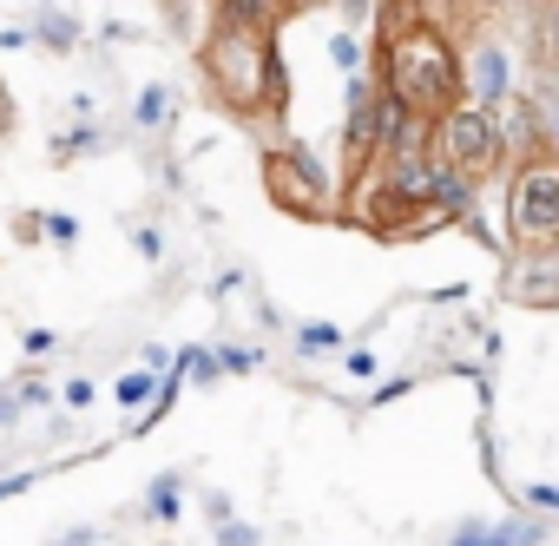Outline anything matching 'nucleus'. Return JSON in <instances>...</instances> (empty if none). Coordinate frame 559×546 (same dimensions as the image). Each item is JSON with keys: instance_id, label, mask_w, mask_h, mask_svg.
Instances as JSON below:
<instances>
[{"instance_id": "1", "label": "nucleus", "mask_w": 559, "mask_h": 546, "mask_svg": "<svg viewBox=\"0 0 559 546\" xmlns=\"http://www.w3.org/2000/svg\"><path fill=\"white\" fill-rule=\"evenodd\" d=\"M257 21H270V14L263 8H217V27L204 40V80L230 112L276 119L284 112V67H276L270 27H257Z\"/></svg>"}, {"instance_id": "2", "label": "nucleus", "mask_w": 559, "mask_h": 546, "mask_svg": "<svg viewBox=\"0 0 559 546\" xmlns=\"http://www.w3.org/2000/svg\"><path fill=\"white\" fill-rule=\"evenodd\" d=\"M376 80H382V93H389L402 112H415V119H428V126H435L448 106H461V54H454V40H448L441 27H428V21H408V27H395V34L382 40Z\"/></svg>"}, {"instance_id": "3", "label": "nucleus", "mask_w": 559, "mask_h": 546, "mask_svg": "<svg viewBox=\"0 0 559 546\" xmlns=\"http://www.w3.org/2000/svg\"><path fill=\"white\" fill-rule=\"evenodd\" d=\"M507 237L526 257L559 250V158L552 152H533L526 165H513V178H507Z\"/></svg>"}, {"instance_id": "4", "label": "nucleus", "mask_w": 559, "mask_h": 546, "mask_svg": "<svg viewBox=\"0 0 559 546\" xmlns=\"http://www.w3.org/2000/svg\"><path fill=\"white\" fill-rule=\"evenodd\" d=\"M428 158L441 165V171H454V178H487L500 158H507V145H500V119L493 112H480V106H448L441 119H435V139H428Z\"/></svg>"}, {"instance_id": "5", "label": "nucleus", "mask_w": 559, "mask_h": 546, "mask_svg": "<svg viewBox=\"0 0 559 546\" xmlns=\"http://www.w3.org/2000/svg\"><path fill=\"white\" fill-rule=\"evenodd\" d=\"M263 191H270L276 211H290V217H336V178L297 139L263 152Z\"/></svg>"}, {"instance_id": "6", "label": "nucleus", "mask_w": 559, "mask_h": 546, "mask_svg": "<svg viewBox=\"0 0 559 546\" xmlns=\"http://www.w3.org/2000/svg\"><path fill=\"white\" fill-rule=\"evenodd\" d=\"M461 99L480 106V112H507L520 99V60H513V47L493 27H480L467 60H461Z\"/></svg>"}, {"instance_id": "7", "label": "nucleus", "mask_w": 559, "mask_h": 546, "mask_svg": "<svg viewBox=\"0 0 559 546\" xmlns=\"http://www.w3.org/2000/svg\"><path fill=\"white\" fill-rule=\"evenodd\" d=\"M152 389H158V376H152V369H132V376L112 389V402H119V408H145V402H152Z\"/></svg>"}, {"instance_id": "8", "label": "nucleus", "mask_w": 559, "mask_h": 546, "mask_svg": "<svg viewBox=\"0 0 559 546\" xmlns=\"http://www.w3.org/2000/svg\"><path fill=\"white\" fill-rule=\"evenodd\" d=\"M34 40H47V47H73V40H80V21H73V14H40Z\"/></svg>"}, {"instance_id": "9", "label": "nucleus", "mask_w": 559, "mask_h": 546, "mask_svg": "<svg viewBox=\"0 0 559 546\" xmlns=\"http://www.w3.org/2000/svg\"><path fill=\"white\" fill-rule=\"evenodd\" d=\"M297 343H304L310 356H323V349H336V343H343V330H336V323H304V330H297Z\"/></svg>"}, {"instance_id": "10", "label": "nucleus", "mask_w": 559, "mask_h": 546, "mask_svg": "<svg viewBox=\"0 0 559 546\" xmlns=\"http://www.w3.org/2000/svg\"><path fill=\"white\" fill-rule=\"evenodd\" d=\"M145 507H152V520H178V480L165 474V480L152 487V500H145Z\"/></svg>"}, {"instance_id": "11", "label": "nucleus", "mask_w": 559, "mask_h": 546, "mask_svg": "<svg viewBox=\"0 0 559 546\" xmlns=\"http://www.w3.org/2000/svg\"><path fill=\"white\" fill-rule=\"evenodd\" d=\"M330 54H336V67H343L349 80H356V60H362V47H356V34H336V40H330Z\"/></svg>"}, {"instance_id": "12", "label": "nucleus", "mask_w": 559, "mask_h": 546, "mask_svg": "<svg viewBox=\"0 0 559 546\" xmlns=\"http://www.w3.org/2000/svg\"><path fill=\"white\" fill-rule=\"evenodd\" d=\"M520 500H526L533 513H559V487H546V480H533V487H526Z\"/></svg>"}, {"instance_id": "13", "label": "nucleus", "mask_w": 559, "mask_h": 546, "mask_svg": "<svg viewBox=\"0 0 559 546\" xmlns=\"http://www.w3.org/2000/svg\"><path fill=\"white\" fill-rule=\"evenodd\" d=\"M165 112H171V99H165V93H145V99H139V119H145V126H152V119H165Z\"/></svg>"}, {"instance_id": "14", "label": "nucleus", "mask_w": 559, "mask_h": 546, "mask_svg": "<svg viewBox=\"0 0 559 546\" xmlns=\"http://www.w3.org/2000/svg\"><path fill=\"white\" fill-rule=\"evenodd\" d=\"M40 224H47V237H53V244H73V230H80L67 211H60V217H40Z\"/></svg>"}, {"instance_id": "15", "label": "nucleus", "mask_w": 559, "mask_h": 546, "mask_svg": "<svg viewBox=\"0 0 559 546\" xmlns=\"http://www.w3.org/2000/svg\"><path fill=\"white\" fill-rule=\"evenodd\" d=\"M217 369H224V363H217V356H185V376H198V382H211V376H217Z\"/></svg>"}, {"instance_id": "16", "label": "nucleus", "mask_w": 559, "mask_h": 546, "mask_svg": "<svg viewBox=\"0 0 559 546\" xmlns=\"http://www.w3.org/2000/svg\"><path fill=\"white\" fill-rule=\"evenodd\" d=\"M60 402H67V408H93V382H67Z\"/></svg>"}, {"instance_id": "17", "label": "nucleus", "mask_w": 559, "mask_h": 546, "mask_svg": "<svg viewBox=\"0 0 559 546\" xmlns=\"http://www.w3.org/2000/svg\"><path fill=\"white\" fill-rule=\"evenodd\" d=\"M53 349V330H27V356H47Z\"/></svg>"}, {"instance_id": "18", "label": "nucleus", "mask_w": 559, "mask_h": 546, "mask_svg": "<svg viewBox=\"0 0 559 546\" xmlns=\"http://www.w3.org/2000/svg\"><path fill=\"white\" fill-rule=\"evenodd\" d=\"M349 376H376V356L369 349H349Z\"/></svg>"}, {"instance_id": "19", "label": "nucleus", "mask_w": 559, "mask_h": 546, "mask_svg": "<svg viewBox=\"0 0 559 546\" xmlns=\"http://www.w3.org/2000/svg\"><path fill=\"white\" fill-rule=\"evenodd\" d=\"M21 408H27V402H21V389H8V395H0V422H14Z\"/></svg>"}, {"instance_id": "20", "label": "nucleus", "mask_w": 559, "mask_h": 546, "mask_svg": "<svg viewBox=\"0 0 559 546\" xmlns=\"http://www.w3.org/2000/svg\"><path fill=\"white\" fill-rule=\"evenodd\" d=\"M34 487V474H8V480H0V500H8V494H27Z\"/></svg>"}, {"instance_id": "21", "label": "nucleus", "mask_w": 559, "mask_h": 546, "mask_svg": "<svg viewBox=\"0 0 559 546\" xmlns=\"http://www.w3.org/2000/svg\"><path fill=\"white\" fill-rule=\"evenodd\" d=\"M250 539H257L250 526H224V546H250Z\"/></svg>"}, {"instance_id": "22", "label": "nucleus", "mask_w": 559, "mask_h": 546, "mask_svg": "<svg viewBox=\"0 0 559 546\" xmlns=\"http://www.w3.org/2000/svg\"><path fill=\"white\" fill-rule=\"evenodd\" d=\"M8 119H14V106H8V86H0V132H8Z\"/></svg>"}]
</instances>
